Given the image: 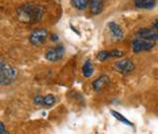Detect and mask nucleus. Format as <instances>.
<instances>
[{"label":"nucleus","instance_id":"obj_1","mask_svg":"<svg viewBox=\"0 0 158 134\" xmlns=\"http://www.w3.org/2000/svg\"><path fill=\"white\" fill-rule=\"evenodd\" d=\"M44 13L42 6L35 3H27L17 9V18L23 24L33 25L41 21Z\"/></svg>","mask_w":158,"mask_h":134},{"label":"nucleus","instance_id":"obj_2","mask_svg":"<svg viewBox=\"0 0 158 134\" xmlns=\"http://www.w3.org/2000/svg\"><path fill=\"white\" fill-rule=\"evenodd\" d=\"M17 76L16 69L6 61L0 59V86L11 84Z\"/></svg>","mask_w":158,"mask_h":134},{"label":"nucleus","instance_id":"obj_3","mask_svg":"<svg viewBox=\"0 0 158 134\" xmlns=\"http://www.w3.org/2000/svg\"><path fill=\"white\" fill-rule=\"evenodd\" d=\"M132 51L135 53H139L142 51H151V49L155 47V42L149 41V39L139 38L135 39V41L132 42Z\"/></svg>","mask_w":158,"mask_h":134},{"label":"nucleus","instance_id":"obj_4","mask_svg":"<svg viewBox=\"0 0 158 134\" xmlns=\"http://www.w3.org/2000/svg\"><path fill=\"white\" fill-rule=\"evenodd\" d=\"M114 68L117 72L123 74V75H127V74H130L135 70V65L130 58H123L121 60H118L114 64Z\"/></svg>","mask_w":158,"mask_h":134},{"label":"nucleus","instance_id":"obj_5","mask_svg":"<svg viewBox=\"0 0 158 134\" xmlns=\"http://www.w3.org/2000/svg\"><path fill=\"white\" fill-rule=\"evenodd\" d=\"M48 31L44 29H37L34 30V31L31 33L29 37V41L31 43L33 46H42V44L47 41L48 39Z\"/></svg>","mask_w":158,"mask_h":134},{"label":"nucleus","instance_id":"obj_6","mask_svg":"<svg viewBox=\"0 0 158 134\" xmlns=\"http://www.w3.org/2000/svg\"><path fill=\"white\" fill-rule=\"evenodd\" d=\"M64 52H65V51H64L63 46L58 44V46H56L48 49L46 52V59L52 62L58 61L63 57Z\"/></svg>","mask_w":158,"mask_h":134},{"label":"nucleus","instance_id":"obj_7","mask_svg":"<svg viewBox=\"0 0 158 134\" xmlns=\"http://www.w3.org/2000/svg\"><path fill=\"white\" fill-rule=\"evenodd\" d=\"M137 36L139 38H143L146 39H149L152 42H158V26L152 25L150 28L141 29L138 31Z\"/></svg>","mask_w":158,"mask_h":134},{"label":"nucleus","instance_id":"obj_8","mask_svg":"<svg viewBox=\"0 0 158 134\" xmlns=\"http://www.w3.org/2000/svg\"><path fill=\"white\" fill-rule=\"evenodd\" d=\"M110 84V78L108 75H101L92 83V87L95 92H100Z\"/></svg>","mask_w":158,"mask_h":134},{"label":"nucleus","instance_id":"obj_9","mask_svg":"<svg viewBox=\"0 0 158 134\" xmlns=\"http://www.w3.org/2000/svg\"><path fill=\"white\" fill-rule=\"evenodd\" d=\"M108 28L112 35V37L115 39L116 41H121L123 38V31L120 25H118L115 22H110L108 24Z\"/></svg>","mask_w":158,"mask_h":134},{"label":"nucleus","instance_id":"obj_10","mask_svg":"<svg viewBox=\"0 0 158 134\" xmlns=\"http://www.w3.org/2000/svg\"><path fill=\"white\" fill-rule=\"evenodd\" d=\"M89 7L93 15H99L104 9L103 0H89Z\"/></svg>","mask_w":158,"mask_h":134},{"label":"nucleus","instance_id":"obj_11","mask_svg":"<svg viewBox=\"0 0 158 134\" xmlns=\"http://www.w3.org/2000/svg\"><path fill=\"white\" fill-rule=\"evenodd\" d=\"M157 0H135V5L138 9L149 10L156 5Z\"/></svg>","mask_w":158,"mask_h":134},{"label":"nucleus","instance_id":"obj_12","mask_svg":"<svg viewBox=\"0 0 158 134\" xmlns=\"http://www.w3.org/2000/svg\"><path fill=\"white\" fill-rule=\"evenodd\" d=\"M93 72H94L93 64H92V62L90 60H87L85 63H84V65L82 67V73H83L84 77L89 78L93 74Z\"/></svg>","mask_w":158,"mask_h":134},{"label":"nucleus","instance_id":"obj_13","mask_svg":"<svg viewBox=\"0 0 158 134\" xmlns=\"http://www.w3.org/2000/svg\"><path fill=\"white\" fill-rule=\"evenodd\" d=\"M71 5L77 10H85L89 5V0H71Z\"/></svg>","mask_w":158,"mask_h":134},{"label":"nucleus","instance_id":"obj_14","mask_svg":"<svg viewBox=\"0 0 158 134\" xmlns=\"http://www.w3.org/2000/svg\"><path fill=\"white\" fill-rule=\"evenodd\" d=\"M111 113L113 115V116L115 117V118H117V120H118V121H121V122H123V123H125V124H127V125H130V126H132V123L127 120V118H126L123 116H122L120 112H115V111H111Z\"/></svg>","mask_w":158,"mask_h":134},{"label":"nucleus","instance_id":"obj_15","mask_svg":"<svg viewBox=\"0 0 158 134\" xmlns=\"http://www.w3.org/2000/svg\"><path fill=\"white\" fill-rule=\"evenodd\" d=\"M56 102V99L53 95H47L43 97V106L46 107H52Z\"/></svg>","mask_w":158,"mask_h":134},{"label":"nucleus","instance_id":"obj_16","mask_svg":"<svg viewBox=\"0 0 158 134\" xmlns=\"http://www.w3.org/2000/svg\"><path fill=\"white\" fill-rule=\"evenodd\" d=\"M111 51H102L97 54V58L100 61H105L108 58H111Z\"/></svg>","mask_w":158,"mask_h":134},{"label":"nucleus","instance_id":"obj_17","mask_svg":"<svg viewBox=\"0 0 158 134\" xmlns=\"http://www.w3.org/2000/svg\"><path fill=\"white\" fill-rule=\"evenodd\" d=\"M111 51V56L112 57H122L123 55V52L122 51H118V49H113Z\"/></svg>","mask_w":158,"mask_h":134},{"label":"nucleus","instance_id":"obj_18","mask_svg":"<svg viewBox=\"0 0 158 134\" xmlns=\"http://www.w3.org/2000/svg\"><path fill=\"white\" fill-rule=\"evenodd\" d=\"M34 102H35V104H37V105H42L43 106V97L42 96L35 97Z\"/></svg>","mask_w":158,"mask_h":134},{"label":"nucleus","instance_id":"obj_19","mask_svg":"<svg viewBox=\"0 0 158 134\" xmlns=\"http://www.w3.org/2000/svg\"><path fill=\"white\" fill-rule=\"evenodd\" d=\"M51 39H52V42H56L57 39H58V37L56 36V35H52V36H51Z\"/></svg>","mask_w":158,"mask_h":134},{"label":"nucleus","instance_id":"obj_20","mask_svg":"<svg viewBox=\"0 0 158 134\" xmlns=\"http://www.w3.org/2000/svg\"><path fill=\"white\" fill-rule=\"evenodd\" d=\"M5 130V125L3 124V122L0 121V133Z\"/></svg>","mask_w":158,"mask_h":134},{"label":"nucleus","instance_id":"obj_21","mask_svg":"<svg viewBox=\"0 0 158 134\" xmlns=\"http://www.w3.org/2000/svg\"><path fill=\"white\" fill-rule=\"evenodd\" d=\"M0 134H10V133H9V132H8V131H7L6 129H5L4 131H2V132H1V133H0Z\"/></svg>","mask_w":158,"mask_h":134},{"label":"nucleus","instance_id":"obj_22","mask_svg":"<svg viewBox=\"0 0 158 134\" xmlns=\"http://www.w3.org/2000/svg\"><path fill=\"white\" fill-rule=\"evenodd\" d=\"M153 25H154V26H158V19H157V20H155L154 23H153Z\"/></svg>","mask_w":158,"mask_h":134}]
</instances>
